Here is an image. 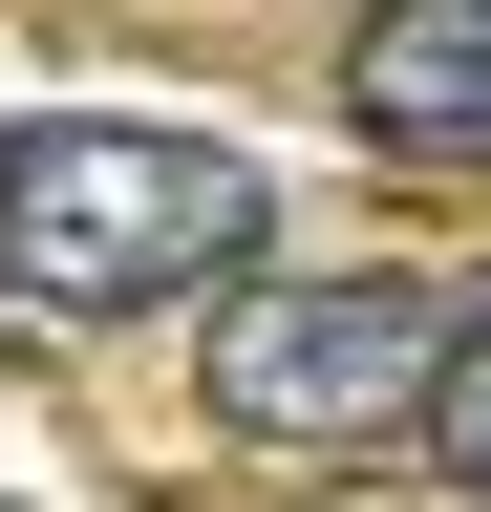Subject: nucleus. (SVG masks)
Segmentation results:
<instances>
[{"instance_id": "f257e3e1", "label": "nucleus", "mask_w": 491, "mask_h": 512, "mask_svg": "<svg viewBox=\"0 0 491 512\" xmlns=\"http://www.w3.org/2000/svg\"><path fill=\"white\" fill-rule=\"evenodd\" d=\"M257 256V150L214 128H129V107H43L0 128V299L43 320H150Z\"/></svg>"}, {"instance_id": "f03ea898", "label": "nucleus", "mask_w": 491, "mask_h": 512, "mask_svg": "<svg viewBox=\"0 0 491 512\" xmlns=\"http://www.w3.org/2000/svg\"><path fill=\"white\" fill-rule=\"evenodd\" d=\"M427 363H449L427 278H257V299H214V427L278 448V470H342V448L427 427Z\"/></svg>"}, {"instance_id": "7ed1b4c3", "label": "nucleus", "mask_w": 491, "mask_h": 512, "mask_svg": "<svg viewBox=\"0 0 491 512\" xmlns=\"http://www.w3.org/2000/svg\"><path fill=\"white\" fill-rule=\"evenodd\" d=\"M342 107H363V150H406V171H491V0H385V22L342 43Z\"/></svg>"}, {"instance_id": "20e7f679", "label": "nucleus", "mask_w": 491, "mask_h": 512, "mask_svg": "<svg viewBox=\"0 0 491 512\" xmlns=\"http://www.w3.org/2000/svg\"><path fill=\"white\" fill-rule=\"evenodd\" d=\"M427 470H449V491H491V320H449V363H427Z\"/></svg>"}]
</instances>
